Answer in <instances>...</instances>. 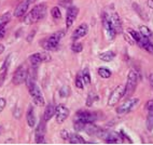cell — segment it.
<instances>
[{"label": "cell", "instance_id": "obj_23", "mask_svg": "<svg viewBox=\"0 0 153 145\" xmlns=\"http://www.w3.org/2000/svg\"><path fill=\"white\" fill-rule=\"evenodd\" d=\"M114 58H115V54L112 51H106V52H102L99 54V59L105 61V62H110V61H112Z\"/></svg>", "mask_w": 153, "mask_h": 145}, {"label": "cell", "instance_id": "obj_36", "mask_svg": "<svg viewBox=\"0 0 153 145\" xmlns=\"http://www.w3.org/2000/svg\"><path fill=\"white\" fill-rule=\"evenodd\" d=\"M7 105V101L6 99H3V98H0V113L2 112L4 110V107Z\"/></svg>", "mask_w": 153, "mask_h": 145}, {"label": "cell", "instance_id": "obj_42", "mask_svg": "<svg viewBox=\"0 0 153 145\" xmlns=\"http://www.w3.org/2000/svg\"><path fill=\"white\" fill-rule=\"evenodd\" d=\"M1 130H2V128H1V127H0V134H1Z\"/></svg>", "mask_w": 153, "mask_h": 145}, {"label": "cell", "instance_id": "obj_30", "mask_svg": "<svg viewBox=\"0 0 153 145\" xmlns=\"http://www.w3.org/2000/svg\"><path fill=\"white\" fill-rule=\"evenodd\" d=\"M84 81H83V78H82V75L79 74L76 75V87L78 89H83L84 88Z\"/></svg>", "mask_w": 153, "mask_h": 145}, {"label": "cell", "instance_id": "obj_15", "mask_svg": "<svg viewBox=\"0 0 153 145\" xmlns=\"http://www.w3.org/2000/svg\"><path fill=\"white\" fill-rule=\"evenodd\" d=\"M35 1L36 0H23L22 2H19V6L15 9V11H14V17H23V15H25L26 12H27L28 8H29V6L31 3L35 2Z\"/></svg>", "mask_w": 153, "mask_h": 145}, {"label": "cell", "instance_id": "obj_32", "mask_svg": "<svg viewBox=\"0 0 153 145\" xmlns=\"http://www.w3.org/2000/svg\"><path fill=\"white\" fill-rule=\"evenodd\" d=\"M129 34H131V38H133V40L135 41V42H138V41L140 40V38L142 37V35L140 34V32H135V30H129Z\"/></svg>", "mask_w": 153, "mask_h": 145}, {"label": "cell", "instance_id": "obj_3", "mask_svg": "<svg viewBox=\"0 0 153 145\" xmlns=\"http://www.w3.org/2000/svg\"><path fill=\"white\" fill-rule=\"evenodd\" d=\"M64 36H65V30H59L57 33L52 34L50 37H48V38H45L42 41V47L47 50L55 51L59 46V42Z\"/></svg>", "mask_w": 153, "mask_h": 145}, {"label": "cell", "instance_id": "obj_8", "mask_svg": "<svg viewBox=\"0 0 153 145\" xmlns=\"http://www.w3.org/2000/svg\"><path fill=\"white\" fill-rule=\"evenodd\" d=\"M124 91H125V86L123 85H120L115 88L114 90L111 92V94H110L109 99H108V106L112 107L118 104V102L123 98Z\"/></svg>", "mask_w": 153, "mask_h": 145}, {"label": "cell", "instance_id": "obj_16", "mask_svg": "<svg viewBox=\"0 0 153 145\" xmlns=\"http://www.w3.org/2000/svg\"><path fill=\"white\" fill-rule=\"evenodd\" d=\"M88 32V26L86 23H82V24H80L78 27L76 28V30L74 32L72 36H71V39L74 41L78 40L80 38H83Z\"/></svg>", "mask_w": 153, "mask_h": 145}, {"label": "cell", "instance_id": "obj_4", "mask_svg": "<svg viewBox=\"0 0 153 145\" xmlns=\"http://www.w3.org/2000/svg\"><path fill=\"white\" fill-rule=\"evenodd\" d=\"M139 81V75L136 71H131L128 73L127 76V81H126L125 86V91H124V95L125 98H129V96L134 93V91L136 90L137 85Z\"/></svg>", "mask_w": 153, "mask_h": 145}, {"label": "cell", "instance_id": "obj_27", "mask_svg": "<svg viewBox=\"0 0 153 145\" xmlns=\"http://www.w3.org/2000/svg\"><path fill=\"white\" fill-rule=\"evenodd\" d=\"M51 15L54 20H59L62 17V12H60L58 7H53L51 9Z\"/></svg>", "mask_w": 153, "mask_h": 145}, {"label": "cell", "instance_id": "obj_11", "mask_svg": "<svg viewBox=\"0 0 153 145\" xmlns=\"http://www.w3.org/2000/svg\"><path fill=\"white\" fill-rule=\"evenodd\" d=\"M69 114H70V112L66 105L58 104L55 107V118H56L57 123H63L69 117Z\"/></svg>", "mask_w": 153, "mask_h": 145}, {"label": "cell", "instance_id": "obj_29", "mask_svg": "<svg viewBox=\"0 0 153 145\" xmlns=\"http://www.w3.org/2000/svg\"><path fill=\"white\" fill-rule=\"evenodd\" d=\"M81 75H82L83 81H84L85 85H90L91 83V76H90V73H88V69L85 68L84 71L81 73Z\"/></svg>", "mask_w": 153, "mask_h": 145}, {"label": "cell", "instance_id": "obj_21", "mask_svg": "<svg viewBox=\"0 0 153 145\" xmlns=\"http://www.w3.org/2000/svg\"><path fill=\"white\" fill-rule=\"evenodd\" d=\"M55 107L53 104H49L45 110H44V114H43V119L45 121H49L53 116H55Z\"/></svg>", "mask_w": 153, "mask_h": 145}, {"label": "cell", "instance_id": "obj_10", "mask_svg": "<svg viewBox=\"0 0 153 145\" xmlns=\"http://www.w3.org/2000/svg\"><path fill=\"white\" fill-rule=\"evenodd\" d=\"M102 24H104V28L105 32L107 34V37L110 39V40H113L117 36L114 28L111 24V20H110V15L107 12H105L104 15H102Z\"/></svg>", "mask_w": 153, "mask_h": 145}, {"label": "cell", "instance_id": "obj_7", "mask_svg": "<svg viewBox=\"0 0 153 145\" xmlns=\"http://www.w3.org/2000/svg\"><path fill=\"white\" fill-rule=\"evenodd\" d=\"M28 89H29V94L31 95V98H33V103H35L36 105H38V106H43L44 105L43 94H42L40 88L37 86V83L31 85L30 87H28Z\"/></svg>", "mask_w": 153, "mask_h": 145}, {"label": "cell", "instance_id": "obj_12", "mask_svg": "<svg viewBox=\"0 0 153 145\" xmlns=\"http://www.w3.org/2000/svg\"><path fill=\"white\" fill-rule=\"evenodd\" d=\"M45 122L47 121L42 120L39 122V125L37 126L36 128V131H35V141L37 144H43L45 143V131H47V128H45Z\"/></svg>", "mask_w": 153, "mask_h": 145}, {"label": "cell", "instance_id": "obj_24", "mask_svg": "<svg viewBox=\"0 0 153 145\" xmlns=\"http://www.w3.org/2000/svg\"><path fill=\"white\" fill-rule=\"evenodd\" d=\"M11 20V14L10 13H6L0 17V29L3 27H6V25L10 22Z\"/></svg>", "mask_w": 153, "mask_h": 145}, {"label": "cell", "instance_id": "obj_37", "mask_svg": "<svg viewBox=\"0 0 153 145\" xmlns=\"http://www.w3.org/2000/svg\"><path fill=\"white\" fill-rule=\"evenodd\" d=\"M4 35H6V27H3V28H1V29H0V40H1V39H3Z\"/></svg>", "mask_w": 153, "mask_h": 145}, {"label": "cell", "instance_id": "obj_31", "mask_svg": "<svg viewBox=\"0 0 153 145\" xmlns=\"http://www.w3.org/2000/svg\"><path fill=\"white\" fill-rule=\"evenodd\" d=\"M71 50H72L74 53H80L83 50V44H80V42H74V44L71 46Z\"/></svg>", "mask_w": 153, "mask_h": 145}, {"label": "cell", "instance_id": "obj_19", "mask_svg": "<svg viewBox=\"0 0 153 145\" xmlns=\"http://www.w3.org/2000/svg\"><path fill=\"white\" fill-rule=\"evenodd\" d=\"M26 119H27V123L30 128H33L36 126L37 119H36V114H35V108L33 106H29L26 114Z\"/></svg>", "mask_w": 153, "mask_h": 145}, {"label": "cell", "instance_id": "obj_20", "mask_svg": "<svg viewBox=\"0 0 153 145\" xmlns=\"http://www.w3.org/2000/svg\"><path fill=\"white\" fill-rule=\"evenodd\" d=\"M9 65H10V56L7 58V60L4 61V63H3V66L1 67V69H0V87L2 86L3 81L6 80L7 71H8Z\"/></svg>", "mask_w": 153, "mask_h": 145}, {"label": "cell", "instance_id": "obj_35", "mask_svg": "<svg viewBox=\"0 0 153 145\" xmlns=\"http://www.w3.org/2000/svg\"><path fill=\"white\" fill-rule=\"evenodd\" d=\"M60 137L63 140H69V137H70V133L68 131H66V130H62L60 131Z\"/></svg>", "mask_w": 153, "mask_h": 145}, {"label": "cell", "instance_id": "obj_14", "mask_svg": "<svg viewBox=\"0 0 153 145\" xmlns=\"http://www.w3.org/2000/svg\"><path fill=\"white\" fill-rule=\"evenodd\" d=\"M78 13H79V9L76 8V6H70L67 9V14H66V26L67 28L71 27L72 24L76 21V17H78Z\"/></svg>", "mask_w": 153, "mask_h": 145}, {"label": "cell", "instance_id": "obj_22", "mask_svg": "<svg viewBox=\"0 0 153 145\" xmlns=\"http://www.w3.org/2000/svg\"><path fill=\"white\" fill-rule=\"evenodd\" d=\"M68 141L70 144H84V143H86L85 142V140L83 139L80 134H76V133L70 134Z\"/></svg>", "mask_w": 153, "mask_h": 145}, {"label": "cell", "instance_id": "obj_6", "mask_svg": "<svg viewBox=\"0 0 153 145\" xmlns=\"http://www.w3.org/2000/svg\"><path fill=\"white\" fill-rule=\"evenodd\" d=\"M138 104H139V99H137V98L128 99L127 101H125L123 104H121L120 106L117 108V113H118L119 115H125L127 113L135 110Z\"/></svg>", "mask_w": 153, "mask_h": 145}, {"label": "cell", "instance_id": "obj_18", "mask_svg": "<svg viewBox=\"0 0 153 145\" xmlns=\"http://www.w3.org/2000/svg\"><path fill=\"white\" fill-rule=\"evenodd\" d=\"M110 20H111V24L114 28L115 33L120 34L122 33V22H121V19L117 13H112L110 15Z\"/></svg>", "mask_w": 153, "mask_h": 145}, {"label": "cell", "instance_id": "obj_33", "mask_svg": "<svg viewBox=\"0 0 153 145\" xmlns=\"http://www.w3.org/2000/svg\"><path fill=\"white\" fill-rule=\"evenodd\" d=\"M59 94L62 98H67V96H69V94H70V88H69L68 86L63 87L59 90Z\"/></svg>", "mask_w": 153, "mask_h": 145}, {"label": "cell", "instance_id": "obj_9", "mask_svg": "<svg viewBox=\"0 0 153 145\" xmlns=\"http://www.w3.org/2000/svg\"><path fill=\"white\" fill-rule=\"evenodd\" d=\"M27 76H28L27 68H26L24 65L19 66V67L16 68V71H15V73H14L13 78H12V82H13V85H15V86L22 85L23 82L26 81Z\"/></svg>", "mask_w": 153, "mask_h": 145}, {"label": "cell", "instance_id": "obj_40", "mask_svg": "<svg viewBox=\"0 0 153 145\" xmlns=\"http://www.w3.org/2000/svg\"><path fill=\"white\" fill-rule=\"evenodd\" d=\"M3 51H4V46H3V44H0V54H1Z\"/></svg>", "mask_w": 153, "mask_h": 145}, {"label": "cell", "instance_id": "obj_13", "mask_svg": "<svg viewBox=\"0 0 153 145\" xmlns=\"http://www.w3.org/2000/svg\"><path fill=\"white\" fill-rule=\"evenodd\" d=\"M29 61H30V63H31V65H33V67H36V66H38L39 64L42 63V62H49V61H51V56H50L48 53L39 52V53H35V54L30 55Z\"/></svg>", "mask_w": 153, "mask_h": 145}, {"label": "cell", "instance_id": "obj_1", "mask_svg": "<svg viewBox=\"0 0 153 145\" xmlns=\"http://www.w3.org/2000/svg\"><path fill=\"white\" fill-rule=\"evenodd\" d=\"M97 120V115L96 113L90 112L86 110H81L76 113V119H74V129L76 131L84 130L85 125L88 123H94Z\"/></svg>", "mask_w": 153, "mask_h": 145}, {"label": "cell", "instance_id": "obj_26", "mask_svg": "<svg viewBox=\"0 0 153 145\" xmlns=\"http://www.w3.org/2000/svg\"><path fill=\"white\" fill-rule=\"evenodd\" d=\"M139 32H140V34H141L142 36H145V37H148V38L152 37V32H151L150 28L147 27V26L141 25V26L139 27Z\"/></svg>", "mask_w": 153, "mask_h": 145}, {"label": "cell", "instance_id": "obj_5", "mask_svg": "<svg viewBox=\"0 0 153 145\" xmlns=\"http://www.w3.org/2000/svg\"><path fill=\"white\" fill-rule=\"evenodd\" d=\"M97 135L100 139L105 140L106 143H108V144H118V143L123 142L121 134L117 133V132H108V131H104V130L100 129Z\"/></svg>", "mask_w": 153, "mask_h": 145}, {"label": "cell", "instance_id": "obj_25", "mask_svg": "<svg viewBox=\"0 0 153 145\" xmlns=\"http://www.w3.org/2000/svg\"><path fill=\"white\" fill-rule=\"evenodd\" d=\"M98 75L101 78L107 79V78H110V77H111L112 73L110 69L106 68V67H100V68H98Z\"/></svg>", "mask_w": 153, "mask_h": 145}, {"label": "cell", "instance_id": "obj_38", "mask_svg": "<svg viewBox=\"0 0 153 145\" xmlns=\"http://www.w3.org/2000/svg\"><path fill=\"white\" fill-rule=\"evenodd\" d=\"M146 50H147L149 53H152V54H153V44H152V42H150V44H149V46H148V48Z\"/></svg>", "mask_w": 153, "mask_h": 145}, {"label": "cell", "instance_id": "obj_28", "mask_svg": "<svg viewBox=\"0 0 153 145\" xmlns=\"http://www.w3.org/2000/svg\"><path fill=\"white\" fill-rule=\"evenodd\" d=\"M97 100H98V96L94 94V93H90L88 96V101H86V106H92L94 104V102L97 101Z\"/></svg>", "mask_w": 153, "mask_h": 145}, {"label": "cell", "instance_id": "obj_34", "mask_svg": "<svg viewBox=\"0 0 153 145\" xmlns=\"http://www.w3.org/2000/svg\"><path fill=\"white\" fill-rule=\"evenodd\" d=\"M71 1H72V0H58V2H59V5L62 7H67V8H68V7H70V3H71Z\"/></svg>", "mask_w": 153, "mask_h": 145}, {"label": "cell", "instance_id": "obj_41", "mask_svg": "<svg viewBox=\"0 0 153 145\" xmlns=\"http://www.w3.org/2000/svg\"><path fill=\"white\" fill-rule=\"evenodd\" d=\"M150 82H151V86L153 87V75H150Z\"/></svg>", "mask_w": 153, "mask_h": 145}, {"label": "cell", "instance_id": "obj_39", "mask_svg": "<svg viewBox=\"0 0 153 145\" xmlns=\"http://www.w3.org/2000/svg\"><path fill=\"white\" fill-rule=\"evenodd\" d=\"M147 3H148V7H149V8L153 9V0H148Z\"/></svg>", "mask_w": 153, "mask_h": 145}, {"label": "cell", "instance_id": "obj_2", "mask_svg": "<svg viewBox=\"0 0 153 145\" xmlns=\"http://www.w3.org/2000/svg\"><path fill=\"white\" fill-rule=\"evenodd\" d=\"M45 14H47V5H45V3H39V5H36V6L25 15L23 22L27 25L35 24V23L43 20L44 17H45Z\"/></svg>", "mask_w": 153, "mask_h": 145}, {"label": "cell", "instance_id": "obj_17", "mask_svg": "<svg viewBox=\"0 0 153 145\" xmlns=\"http://www.w3.org/2000/svg\"><path fill=\"white\" fill-rule=\"evenodd\" d=\"M146 108L148 110L147 116V128L148 130L153 129V101H149L146 104Z\"/></svg>", "mask_w": 153, "mask_h": 145}]
</instances>
